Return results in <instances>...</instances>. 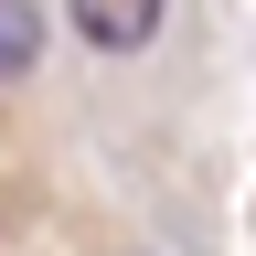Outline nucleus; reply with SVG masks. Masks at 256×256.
Returning a JSON list of instances; mask_svg holds the SVG:
<instances>
[{"mask_svg":"<svg viewBox=\"0 0 256 256\" xmlns=\"http://www.w3.org/2000/svg\"><path fill=\"white\" fill-rule=\"evenodd\" d=\"M75 32L96 54H150L160 43V0H75Z\"/></svg>","mask_w":256,"mask_h":256,"instance_id":"nucleus-1","label":"nucleus"},{"mask_svg":"<svg viewBox=\"0 0 256 256\" xmlns=\"http://www.w3.org/2000/svg\"><path fill=\"white\" fill-rule=\"evenodd\" d=\"M43 43H54V22L32 11V0H0V75H32Z\"/></svg>","mask_w":256,"mask_h":256,"instance_id":"nucleus-2","label":"nucleus"}]
</instances>
